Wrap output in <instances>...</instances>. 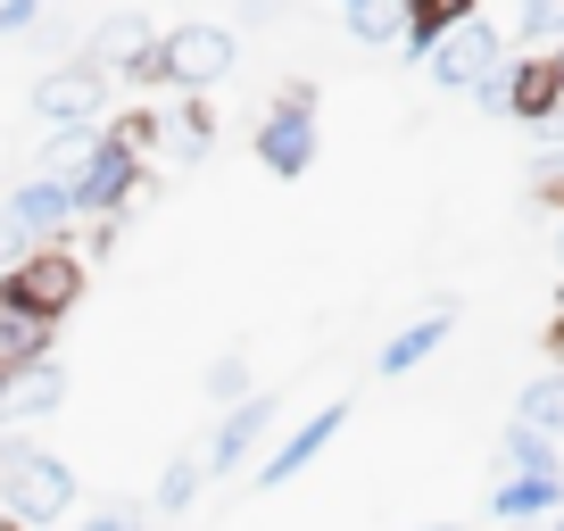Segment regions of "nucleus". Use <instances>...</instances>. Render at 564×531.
<instances>
[{"mask_svg": "<svg viewBox=\"0 0 564 531\" xmlns=\"http://www.w3.org/2000/svg\"><path fill=\"white\" fill-rule=\"evenodd\" d=\"M25 249H42V241H34V232H25L18 216H9V208H0V274H9V266H18Z\"/></svg>", "mask_w": 564, "mask_h": 531, "instance_id": "obj_25", "label": "nucleus"}, {"mask_svg": "<svg viewBox=\"0 0 564 531\" xmlns=\"http://www.w3.org/2000/svg\"><path fill=\"white\" fill-rule=\"evenodd\" d=\"M498 457H507V474H564L556 441H547V432H531V424H507V432H498Z\"/></svg>", "mask_w": 564, "mask_h": 531, "instance_id": "obj_18", "label": "nucleus"}, {"mask_svg": "<svg viewBox=\"0 0 564 531\" xmlns=\"http://www.w3.org/2000/svg\"><path fill=\"white\" fill-rule=\"evenodd\" d=\"M547 9H556V0H514V34H523L531 51H540V25H547Z\"/></svg>", "mask_w": 564, "mask_h": 531, "instance_id": "obj_26", "label": "nucleus"}, {"mask_svg": "<svg viewBox=\"0 0 564 531\" xmlns=\"http://www.w3.org/2000/svg\"><path fill=\"white\" fill-rule=\"evenodd\" d=\"M232 67H241V34H232V25L192 18V25H166L159 34V84H175V91H199V100H208Z\"/></svg>", "mask_w": 564, "mask_h": 531, "instance_id": "obj_3", "label": "nucleus"}, {"mask_svg": "<svg viewBox=\"0 0 564 531\" xmlns=\"http://www.w3.org/2000/svg\"><path fill=\"white\" fill-rule=\"evenodd\" d=\"M84 531H150V523H141V514L133 507H100V514H91V523Z\"/></svg>", "mask_w": 564, "mask_h": 531, "instance_id": "obj_28", "label": "nucleus"}, {"mask_svg": "<svg viewBox=\"0 0 564 531\" xmlns=\"http://www.w3.org/2000/svg\"><path fill=\"white\" fill-rule=\"evenodd\" d=\"M490 514L498 523H556L564 514V474H507L490 490Z\"/></svg>", "mask_w": 564, "mask_h": 531, "instance_id": "obj_14", "label": "nucleus"}, {"mask_svg": "<svg viewBox=\"0 0 564 531\" xmlns=\"http://www.w3.org/2000/svg\"><path fill=\"white\" fill-rule=\"evenodd\" d=\"M423 531H465V523H423Z\"/></svg>", "mask_w": 564, "mask_h": 531, "instance_id": "obj_31", "label": "nucleus"}, {"mask_svg": "<svg viewBox=\"0 0 564 531\" xmlns=\"http://www.w3.org/2000/svg\"><path fill=\"white\" fill-rule=\"evenodd\" d=\"M67 192H75V216H124V208H141V192H150V183H141V159H133V150H117V142L100 133V142L84 150V166L67 175Z\"/></svg>", "mask_w": 564, "mask_h": 531, "instance_id": "obj_6", "label": "nucleus"}, {"mask_svg": "<svg viewBox=\"0 0 564 531\" xmlns=\"http://www.w3.org/2000/svg\"><path fill=\"white\" fill-rule=\"evenodd\" d=\"M84 291H91V258L75 241H42L0 274V300L25 307V316H42V324H67L75 307H84Z\"/></svg>", "mask_w": 564, "mask_h": 531, "instance_id": "obj_2", "label": "nucleus"}, {"mask_svg": "<svg viewBox=\"0 0 564 531\" xmlns=\"http://www.w3.org/2000/svg\"><path fill=\"white\" fill-rule=\"evenodd\" d=\"M441 340H448V316H423V324H406V333H390V340H382V357H373V366H382L390 382H399V373H415L423 357L441 349Z\"/></svg>", "mask_w": 564, "mask_h": 531, "instance_id": "obj_17", "label": "nucleus"}, {"mask_svg": "<svg viewBox=\"0 0 564 531\" xmlns=\"http://www.w3.org/2000/svg\"><path fill=\"white\" fill-rule=\"evenodd\" d=\"M547 58H556V75H564V42H556V51H547Z\"/></svg>", "mask_w": 564, "mask_h": 531, "instance_id": "obj_32", "label": "nucleus"}, {"mask_svg": "<svg viewBox=\"0 0 564 531\" xmlns=\"http://www.w3.org/2000/svg\"><path fill=\"white\" fill-rule=\"evenodd\" d=\"M0 208L18 216L34 241H58V225H75V192H67V175H34V183H18V192L0 199Z\"/></svg>", "mask_w": 564, "mask_h": 531, "instance_id": "obj_13", "label": "nucleus"}, {"mask_svg": "<svg viewBox=\"0 0 564 531\" xmlns=\"http://www.w3.org/2000/svg\"><path fill=\"white\" fill-rule=\"evenodd\" d=\"M58 399H67V366H58V357L0 373V424H51Z\"/></svg>", "mask_w": 564, "mask_h": 531, "instance_id": "obj_11", "label": "nucleus"}, {"mask_svg": "<svg viewBox=\"0 0 564 531\" xmlns=\"http://www.w3.org/2000/svg\"><path fill=\"white\" fill-rule=\"evenodd\" d=\"M547 531H564V514H556V523H547Z\"/></svg>", "mask_w": 564, "mask_h": 531, "instance_id": "obj_33", "label": "nucleus"}, {"mask_svg": "<svg viewBox=\"0 0 564 531\" xmlns=\"http://www.w3.org/2000/svg\"><path fill=\"white\" fill-rule=\"evenodd\" d=\"M51 333H58V324H42V316H25V307L0 300V373L42 366V357H51Z\"/></svg>", "mask_w": 564, "mask_h": 531, "instance_id": "obj_15", "label": "nucleus"}, {"mask_svg": "<svg viewBox=\"0 0 564 531\" xmlns=\"http://www.w3.org/2000/svg\"><path fill=\"white\" fill-rule=\"evenodd\" d=\"M514 424L547 432V441H564V373H540V382L514 399Z\"/></svg>", "mask_w": 564, "mask_h": 531, "instance_id": "obj_20", "label": "nucleus"}, {"mask_svg": "<svg viewBox=\"0 0 564 531\" xmlns=\"http://www.w3.org/2000/svg\"><path fill=\"white\" fill-rule=\"evenodd\" d=\"M540 208H564V175H540Z\"/></svg>", "mask_w": 564, "mask_h": 531, "instance_id": "obj_29", "label": "nucleus"}, {"mask_svg": "<svg viewBox=\"0 0 564 531\" xmlns=\"http://www.w3.org/2000/svg\"><path fill=\"white\" fill-rule=\"evenodd\" d=\"M75 507V465L51 457V448H25V441H0V514L18 531H51L67 523Z\"/></svg>", "mask_w": 564, "mask_h": 531, "instance_id": "obj_1", "label": "nucleus"}, {"mask_svg": "<svg viewBox=\"0 0 564 531\" xmlns=\"http://www.w3.org/2000/svg\"><path fill=\"white\" fill-rule=\"evenodd\" d=\"M349 18V34L366 42V51H390V42L406 34V0H357V9H340Z\"/></svg>", "mask_w": 564, "mask_h": 531, "instance_id": "obj_19", "label": "nucleus"}, {"mask_svg": "<svg viewBox=\"0 0 564 531\" xmlns=\"http://www.w3.org/2000/svg\"><path fill=\"white\" fill-rule=\"evenodd\" d=\"M166 133H175V159H208V142H216V108L192 91V100L175 108V124H166Z\"/></svg>", "mask_w": 564, "mask_h": 531, "instance_id": "obj_21", "label": "nucleus"}, {"mask_svg": "<svg viewBox=\"0 0 564 531\" xmlns=\"http://www.w3.org/2000/svg\"><path fill=\"white\" fill-rule=\"evenodd\" d=\"M498 67H507V34H498L481 9L448 42H432V84H441V91H474V100H490Z\"/></svg>", "mask_w": 564, "mask_h": 531, "instance_id": "obj_5", "label": "nucleus"}, {"mask_svg": "<svg viewBox=\"0 0 564 531\" xmlns=\"http://www.w3.org/2000/svg\"><path fill=\"white\" fill-rule=\"evenodd\" d=\"M258 166L282 175V183H300L307 166H316V91L307 84L274 91V108H265V124H258Z\"/></svg>", "mask_w": 564, "mask_h": 531, "instance_id": "obj_4", "label": "nucleus"}, {"mask_svg": "<svg viewBox=\"0 0 564 531\" xmlns=\"http://www.w3.org/2000/svg\"><path fill=\"white\" fill-rule=\"evenodd\" d=\"M100 91H108V75L91 67V58H67V67H51V75L34 84V108H42L51 124H91Z\"/></svg>", "mask_w": 564, "mask_h": 531, "instance_id": "obj_12", "label": "nucleus"}, {"mask_svg": "<svg viewBox=\"0 0 564 531\" xmlns=\"http://www.w3.org/2000/svg\"><path fill=\"white\" fill-rule=\"evenodd\" d=\"M159 133H166V117H159L150 100H141V108H124V117H108V142H117V150H133V159H150V150H159Z\"/></svg>", "mask_w": 564, "mask_h": 531, "instance_id": "obj_22", "label": "nucleus"}, {"mask_svg": "<svg viewBox=\"0 0 564 531\" xmlns=\"http://www.w3.org/2000/svg\"><path fill=\"white\" fill-rule=\"evenodd\" d=\"M490 100L507 108L514 124H531V133H540V124L564 108V75H556V58H547V51L507 58V67H498V84H490Z\"/></svg>", "mask_w": 564, "mask_h": 531, "instance_id": "obj_7", "label": "nucleus"}, {"mask_svg": "<svg viewBox=\"0 0 564 531\" xmlns=\"http://www.w3.org/2000/svg\"><path fill=\"white\" fill-rule=\"evenodd\" d=\"M42 18V0H0V34H25Z\"/></svg>", "mask_w": 564, "mask_h": 531, "instance_id": "obj_27", "label": "nucleus"}, {"mask_svg": "<svg viewBox=\"0 0 564 531\" xmlns=\"http://www.w3.org/2000/svg\"><path fill=\"white\" fill-rule=\"evenodd\" d=\"M547 349H556V357H564V324H547Z\"/></svg>", "mask_w": 564, "mask_h": 531, "instance_id": "obj_30", "label": "nucleus"}, {"mask_svg": "<svg viewBox=\"0 0 564 531\" xmlns=\"http://www.w3.org/2000/svg\"><path fill=\"white\" fill-rule=\"evenodd\" d=\"M208 399H216V408H241V399H249V357L241 349L208 366Z\"/></svg>", "mask_w": 564, "mask_h": 531, "instance_id": "obj_24", "label": "nucleus"}, {"mask_svg": "<svg viewBox=\"0 0 564 531\" xmlns=\"http://www.w3.org/2000/svg\"><path fill=\"white\" fill-rule=\"evenodd\" d=\"M340 424H349V399H324V408L307 415V424H291V432L274 441V457L258 465V490H282V481H300L307 465H316L324 448L340 441Z\"/></svg>", "mask_w": 564, "mask_h": 531, "instance_id": "obj_9", "label": "nucleus"}, {"mask_svg": "<svg viewBox=\"0 0 564 531\" xmlns=\"http://www.w3.org/2000/svg\"><path fill=\"white\" fill-rule=\"evenodd\" d=\"M465 18H474V0H406V34H399V42L432 58V42H448Z\"/></svg>", "mask_w": 564, "mask_h": 531, "instance_id": "obj_16", "label": "nucleus"}, {"mask_svg": "<svg viewBox=\"0 0 564 531\" xmlns=\"http://www.w3.org/2000/svg\"><path fill=\"white\" fill-rule=\"evenodd\" d=\"M199 474H208L199 457H175V465H166V474H159V514H183V507H192V498H199Z\"/></svg>", "mask_w": 564, "mask_h": 531, "instance_id": "obj_23", "label": "nucleus"}, {"mask_svg": "<svg viewBox=\"0 0 564 531\" xmlns=\"http://www.w3.org/2000/svg\"><path fill=\"white\" fill-rule=\"evenodd\" d=\"M84 58L100 75H124V84H159V34H150V18H133V9H117V18L84 42Z\"/></svg>", "mask_w": 564, "mask_h": 531, "instance_id": "obj_8", "label": "nucleus"}, {"mask_svg": "<svg viewBox=\"0 0 564 531\" xmlns=\"http://www.w3.org/2000/svg\"><path fill=\"white\" fill-rule=\"evenodd\" d=\"M274 415H282V399L249 390L241 408H225V424L208 432V457H199V465H208V474H232V465H249V457H258V441L274 432Z\"/></svg>", "mask_w": 564, "mask_h": 531, "instance_id": "obj_10", "label": "nucleus"}]
</instances>
